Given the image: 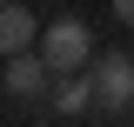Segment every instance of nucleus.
I'll return each instance as SVG.
<instances>
[{
    "mask_svg": "<svg viewBox=\"0 0 134 127\" xmlns=\"http://www.w3.org/2000/svg\"><path fill=\"white\" fill-rule=\"evenodd\" d=\"M87 80H94V120H121L134 107V54H94L87 60Z\"/></svg>",
    "mask_w": 134,
    "mask_h": 127,
    "instance_id": "nucleus-1",
    "label": "nucleus"
},
{
    "mask_svg": "<svg viewBox=\"0 0 134 127\" xmlns=\"http://www.w3.org/2000/svg\"><path fill=\"white\" fill-rule=\"evenodd\" d=\"M34 47H40V60L54 67V74H81L87 60H94V33H87V20L81 14H60V20H47V27H40V40H34Z\"/></svg>",
    "mask_w": 134,
    "mask_h": 127,
    "instance_id": "nucleus-2",
    "label": "nucleus"
},
{
    "mask_svg": "<svg viewBox=\"0 0 134 127\" xmlns=\"http://www.w3.org/2000/svg\"><path fill=\"white\" fill-rule=\"evenodd\" d=\"M47 87H54V67L40 60V47L7 54V94H14L20 107H47Z\"/></svg>",
    "mask_w": 134,
    "mask_h": 127,
    "instance_id": "nucleus-3",
    "label": "nucleus"
},
{
    "mask_svg": "<svg viewBox=\"0 0 134 127\" xmlns=\"http://www.w3.org/2000/svg\"><path fill=\"white\" fill-rule=\"evenodd\" d=\"M47 114H60V120L94 114V80H87V67H81V74H54V87H47Z\"/></svg>",
    "mask_w": 134,
    "mask_h": 127,
    "instance_id": "nucleus-4",
    "label": "nucleus"
},
{
    "mask_svg": "<svg viewBox=\"0 0 134 127\" xmlns=\"http://www.w3.org/2000/svg\"><path fill=\"white\" fill-rule=\"evenodd\" d=\"M40 40V20L20 7V0H0V54H20V47H34Z\"/></svg>",
    "mask_w": 134,
    "mask_h": 127,
    "instance_id": "nucleus-5",
    "label": "nucleus"
},
{
    "mask_svg": "<svg viewBox=\"0 0 134 127\" xmlns=\"http://www.w3.org/2000/svg\"><path fill=\"white\" fill-rule=\"evenodd\" d=\"M114 20H127V27H134V0H114Z\"/></svg>",
    "mask_w": 134,
    "mask_h": 127,
    "instance_id": "nucleus-6",
    "label": "nucleus"
},
{
    "mask_svg": "<svg viewBox=\"0 0 134 127\" xmlns=\"http://www.w3.org/2000/svg\"><path fill=\"white\" fill-rule=\"evenodd\" d=\"M127 114H134V107H127Z\"/></svg>",
    "mask_w": 134,
    "mask_h": 127,
    "instance_id": "nucleus-7",
    "label": "nucleus"
}]
</instances>
